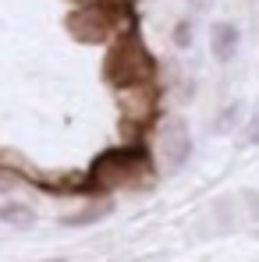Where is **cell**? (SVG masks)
<instances>
[{"label":"cell","instance_id":"obj_5","mask_svg":"<svg viewBox=\"0 0 259 262\" xmlns=\"http://www.w3.org/2000/svg\"><path fill=\"white\" fill-rule=\"evenodd\" d=\"M110 216V206L107 202H99V206H92L89 213H75V216H68L64 223H71V227H82V223H96V220Z\"/></svg>","mask_w":259,"mask_h":262},{"label":"cell","instance_id":"obj_6","mask_svg":"<svg viewBox=\"0 0 259 262\" xmlns=\"http://www.w3.org/2000/svg\"><path fill=\"white\" fill-rule=\"evenodd\" d=\"M0 220H7V223H14V227H29V223H32V213H29L25 206H4V209H0Z\"/></svg>","mask_w":259,"mask_h":262},{"label":"cell","instance_id":"obj_2","mask_svg":"<svg viewBox=\"0 0 259 262\" xmlns=\"http://www.w3.org/2000/svg\"><path fill=\"white\" fill-rule=\"evenodd\" d=\"M146 170V156L138 149H128V152H103L92 170H89V181L92 184H121V181H131V177Z\"/></svg>","mask_w":259,"mask_h":262},{"label":"cell","instance_id":"obj_1","mask_svg":"<svg viewBox=\"0 0 259 262\" xmlns=\"http://www.w3.org/2000/svg\"><path fill=\"white\" fill-rule=\"evenodd\" d=\"M110 68H114L110 75H114L117 85H138V82H146V78L153 75V57L142 50V43L125 39V43L114 50Z\"/></svg>","mask_w":259,"mask_h":262},{"label":"cell","instance_id":"obj_8","mask_svg":"<svg viewBox=\"0 0 259 262\" xmlns=\"http://www.w3.org/2000/svg\"><path fill=\"white\" fill-rule=\"evenodd\" d=\"M7 188H11V184H7V181H4V177H0V191H7Z\"/></svg>","mask_w":259,"mask_h":262},{"label":"cell","instance_id":"obj_7","mask_svg":"<svg viewBox=\"0 0 259 262\" xmlns=\"http://www.w3.org/2000/svg\"><path fill=\"white\" fill-rule=\"evenodd\" d=\"M192 39H188V25H177V46H188Z\"/></svg>","mask_w":259,"mask_h":262},{"label":"cell","instance_id":"obj_3","mask_svg":"<svg viewBox=\"0 0 259 262\" xmlns=\"http://www.w3.org/2000/svg\"><path fill=\"white\" fill-rule=\"evenodd\" d=\"M192 156V135L185 121H167V128L160 131V160L167 170H181Z\"/></svg>","mask_w":259,"mask_h":262},{"label":"cell","instance_id":"obj_4","mask_svg":"<svg viewBox=\"0 0 259 262\" xmlns=\"http://www.w3.org/2000/svg\"><path fill=\"white\" fill-rule=\"evenodd\" d=\"M210 36H213V57L220 64H227V60L238 53V29H234L231 21H216Z\"/></svg>","mask_w":259,"mask_h":262}]
</instances>
